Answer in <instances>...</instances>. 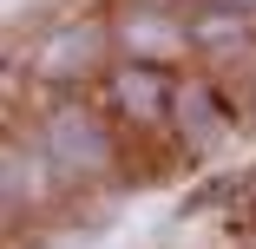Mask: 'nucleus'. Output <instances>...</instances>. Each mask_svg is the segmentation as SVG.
<instances>
[{
  "label": "nucleus",
  "mask_w": 256,
  "mask_h": 249,
  "mask_svg": "<svg viewBox=\"0 0 256 249\" xmlns=\"http://www.w3.org/2000/svg\"><path fill=\"white\" fill-rule=\"evenodd\" d=\"M118 98H125L132 112L151 118V112H158V79H151V72H125V79H118Z\"/></svg>",
  "instance_id": "3"
},
{
  "label": "nucleus",
  "mask_w": 256,
  "mask_h": 249,
  "mask_svg": "<svg viewBox=\"0 0 256 249\" xmlns=\"http://www.w3.org/2000/svg\"><path fill=\"white\" fill-rule=\"evenodd\" d=\"M53 151H60L66 164H86V171H98V164H106V138L92 131V118H79V112H60V118H53Z\"/></svg>",
  "instance_id": "1"
},
{
  "label": "nucleus",
  "mask_w": 256,
  "mask_h": 249,
  "mask_svg": "<svg viewBox=\"0 0 256 249\" xmlns=\"http://www.w3.org/2000/svg\"><path fill=\"white\" fill-rule=\"evenodd\" d=\"M92 53H98V33H92V26H86V33H60V39L40 53V72H79Z\"/></svg>",
  "instance_id": "2"
},
{
  "label": "nucleus",
  "mask_w": 256,
  "mask_h": 249,
  "mask_svg": "<svg viewBox=\"0 0 256 249\" xmlns=\"http://www.w3.org/2000/svg\"><path fill=\"white\" fill-rule=\"evenodd\" d=\"M132 46H178V33L158 20H132Z\"/></svg>",
  "instance_id": "4"
}]
</instances>
